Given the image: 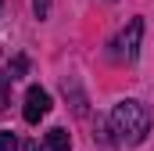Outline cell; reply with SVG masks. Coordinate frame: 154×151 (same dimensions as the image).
Listing matches in <instances>:
<instances>
[{"instance_id": "cell-1", "label": "cell", "mask_w": 154, "mask_h": 151, "mask_svg": "<svg viewBox=\"0 0 154 151\" xmlns=\"http://www.w3.org/2000/svg\"><path fill=\"white\" fill-rule=\"evenodd\" d=\"M111 130H115V137L122 144H143L147 140V133H151V112H147V104H140V101H118L115 112H111Z\"/></svg>"}, {"instance_id": "cell-2", "label": "cell", "mask_w": 154, "mask_h": 151, "mask_svg": "<svg viewBox=\"0 0 154 151\" xmlns=\"http://www.w3.org/2000/svg\"><path fill=\"white\" fill-rule=\"evenodd\" d=\"M47 112H50V94L39 90V86H29V90H25V108H22L25 122H39Z\"/></svg>"}, {"instance_id": "cell-3", "label": "cell", "mask_w": 154, "mask_h": 151, "mask_svg": "<svg viewBox=\"0 0 154 151\" xmlns=\"http://www.w3.org/2000/svg\"><path fill=\"white\" fill-rule=\"evenodd\" d=\"M140 40H143V18H133V22H129V29H125L122 40H118V47H122V54H125L129 61L140 54Z\"/></svg>"}, {"instance_id": "cell-4", "label": "cell", "mask_w": 154, "mask_h": 151, "mask_svg": "<svg viewBox=\"0 0 154 151\" xmlns=\"http://www.w3.org/2000/svg\"><path fill=\"white\" fill-rule=\"evenodd\" d=\"M43 151H72V137H68V130L54 126V130L43 137Z\"/></svg>"}, {"instance_id": "cell-5", "label": "cell", "mask_w": 154, "mask_h": 151, "mask_svg": "<svg viewBox=\"0 0 154 151\" xmlns=\"http://www.w3.org/2000/svg\"><path fill=\"white\" fill-rule=\"evenodd\" d=\"M0 151H18V140L11 130H0Z\"/></svg>"}, {"instance_id": "cell-6", "label": "cell", "mask_w": 154, "mask_h": 151, "mask_svg": "<svg viewBox=\"0 0 154 151\" xmlns=\"http://www.w3.org/2000/svg\"><path fill=\"white\" fill-rule=\"evenodd\" d=\"M7 83H11V76H4V72H0V108L7 104Z\"/></svg>"}, {"instance_id": "cell-7", "label": "cell", "mask_w": 154, "mask_h": 151, "mask_svg": "<svg viewBox=\"0 0 154 151\" xmlns=\"http://www.w3.org/2000/svg\"><path fill=\"white\" fill-rule=\"evenodd\" d=\"M32 7H36L39 18H47V11H50V0H32Z\"/></svg>"}, {"instance_id": "cell-8", "label": "cell", "mask_w": 154, "mask_h": 151, "mask_svg": "<svg viewBox=\"0 0 154 151\" xmlns=\"http://www.w3.org/2000/svg\"><path fill=\"white\" fill-rule=\"evenodd\" d=\"M0 4H4V0H0Z\"/></svg>"}]
</instances>
